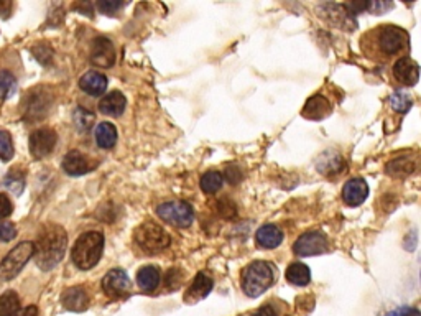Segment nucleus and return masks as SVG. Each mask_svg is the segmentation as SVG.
<instances>
[{"instance_id":"nucleus-1","label":"nucleus","mask_w":421,"mask_h":316,"mask_svg":"<svg viewBox=\"0 0 421 316\" xmlns=\"http://www.w3.org/2000/svg\"><path fill=\"white\" fill-rule=\"evenodd\" d=\"M35 244V262L42 270H51L65 257L68 247L66 231L58 225H46L38 234Z\"/></svg>"},{"instance_id":"nucleus-2","label":"nucleus","mask_w":421,"mask_h":316,"mask_svg":"<svg viewBox=\"0 0 421 316\" xmlns=\"http://www.w3.org/2000/svg\"><path fill=\"white\" fill-rule=\"evenodd\" d=\"M104 251V236L102 232L89 231L80 236L71 251V259L77 269L89 270L97 265Z\"/></svg>"},{"instance_id":"nucleus-3","label":"nucleus","mask_w":421,"mask_h":316,"mask_svg":"<svg viewBox=\"0 0 421 316\" xmlns=\"http://www.w3.org/2000/svg\"><path fill=\"white\" fill-rule=\"evenodd\" d=\"M273 282H275V269L270 262H252L242 272V290L251 298H257V296L265 293L273 285Z\"/></svg>"},{"instance_id":"nucleus-4","label":"nucleus","mask_w":421,"mask_h":316,"mask_svg":"<svg viewBox=\"0 0 421 316\" xmlns=\"http://www.w3.org/2000/svg\"><path fill=\"white\" fill-rule=\"evenodd\" d=\"M134 237L137 246L150 255L158 254V252L166 249V247L171 244V237L168 232H166L163 227L155 225V222L151 221L142 222V225L135 229Z\"/></svg>"},{"instance_id":"nucleus-5","label":"nucleus","mask_w":421,"mask_h":316,"mask_svg":"<svg viewBox=\"0 0 421 316\" xmlns=\"http://www.w3.org/2000/svg\"><path fill=\"white\" fill-rule=\"evenodd\" d=\"M35 254V244L30 241L20 242V244L13 247L8 254L4 257L0 262V279L2 280H12L20 274L23 267Z\"/></svg>"},{"instance_id":"nucleus-6","label":"nucleus","mask_w":421,"mask_h":316,"mask_svg":"<svg viewBox=\"0 0 421 316\" xmlns=\"http://www.w3.org/2000/svg\"><path fill=\"white\" fill-rule=\"evenodd\" d=\"M161 221L176 227H189L194 221V209L186 201H168L156 208Z\"/></svg>"},{"instance_id":"nucleus-7","label":"nucleus","mask_w":421,"mask_h":316,"mask_svg":"<svg viewBox=\"0 0 421 316\" xmlns=\"http://www.w3.org/2000/svg\"><path fill=\"white\" fill-rule=\"evenodd\" d=\"M102 290L109 298L120 300L132 291V282L122 269H112L102 279Z\"/></svg>"},{"instance_id":"nucleus-8","label":"nucleus","mask_w":421,"mask_h":316,"mask_svg":"<svg viewBox=\"0 0 421 316\" xmlns=\"http://www.w3.org/2000/svg\"><path fill=\"white\" fill-rule=\"evenodd\" d=\"M327 239L325 234L316 231L305 232L298 237L295 244H293V251H295L296 255L308 257V255H320L325 254L327 251Z\"/></svg>"},{"instance_id":"nucleus-9","label":"nucleus","mask_w":421,"mask_h":316,"mask_svg":"<svg viewBox=\"0 0 421 316\" xmlns=\"http://www.w3.org/2000/svg\"><path fill=\"white\" fill-rule=\"evenodd\" d=\"M406 42H408V35L398 27L387 25L380 30L379 45L385 55H395V53L403 50Z\"/></svg>"},{"instance_id":"nucleus-10","label":"nucleus","mask_w":421,"mask_h":316,"mask_svg":"<svg viewBox=\"0 0 421 316\" xmlns=\"http://www.w3.org/2000/svg\"><path fill=\"white\" fill-rule=\"evenodd\" d=\"M56 132L51 129L35 130L30 135V153L35 158H45L56 147Z\"/></svg>"},{"instance_id":"nucleus-11","label":"nucleus","mask_w":421,"mask_h":316,"mask_svg":"<svg viewBox=\"0 0 421 316\" xmlns=\"http://www.w3.org/2000/svg\"><path fill=\"white\" fill-rule=\"evenodd\" d=\"M91 61L92 65L99 68H112L115 63V48L112 42L106 37H97L92 42L91 48Z\"/></svg>"},{"instance_id":"nucleus-12","label":"nucleus","mask_w":421,"mask_h":316,"mask_svg":"<svg viewBox=\"0 0 421 316\" xmlns=\"http://www.w3.org/2000/svg\"><path fill=\"white\" fill-rule=\"evenodd\" d=\"M213 277H210L208 272H199L198 275L194 277L193 284L189 285V289L186 290L184 293V301L186 303L193 305V303H198L199 300L206 298L210 293V290H213Z\"/></svg>"},{"instance_id":"nucleus-13","label":"nucleus","mask_w":421,"mask_h":316,"mask_svg":"<svg viewBox=\"0 0 421 316\" xmlns=\"http://www.w3.org/2000/svg\"><path fill=\"white\" fill-rule=\"evenodd\" d=\"M369 196V184L362 178H352L342 188V199L349 206H359Z\"/></svg>"},{"instance_id":"nucleus-14","label":"nucleus","mask_w":421,"mask_h":316,"mask_svg":"<svg viewBox=\"0 0 421 316\" xmlns=\"http://www.w3.org/2000/svg\"><path fill=\"white\" fill-rule=\"evenodd\" d=\"M63 170L68 175H71V177H81V175L91 172L92 165L84 153L77 152V150H71L63 158Z\"/></svg>"},{"instance_id":"nucleus-15","label":"nucleus","mask_w":421,"mask_h":316,"mask_svg":"<svg viewBox=\"0 0 421 316\" xmlns=\"http://www.w3.org/2000/svg\"><path fill=\"white\" fill-rule=\"evenodd\" d=\"M396 81L405 86H415L418 81V65L411 58H400L394 66Z\"/></svg>"},{"instance_id":"nucleus-16","label":"nucleus","mask_w":421,"mask_h":316,"mask_svg":"<svg viewBox=\"0 0 421 316\" xmlns=\"http://www.w3.org/2000/svg\"><path fill=\"white\" fill-rule=\"evenodd\" d=\"M329 113H331L329 101L321 94L311 96L310 99L306 101L305 108L301 110V114L310 120H322Z\"/></svg>"},{"instance_id":"nucleus-17","label":"nucleus","mask_w":421,"mask_h":316,"mask_svg":"<svg viewBox=\"0 0 421 316\" xmlns=\"http://www.w3.org/2000/svg\"><path fill=\"white\" fill-rule=\"evenodd\" d=\"M107 77L99 71H87L81 76L80 87L89 96H102L107 89Z\"/></svg>"},{"instance_id":"nucleus-18","label":"nucleus","mask_w":421,"mask_h":316,"mask_svg":"<svg viewBox=\"0 0 421 316\" xmlns=\"http://www.w3.org/2000/svg\"><path fill=\"white\" fill-rule=\"evenodd\" d=\"M127 106L125 96L120 91H112L109 94H106L99 102V110L106 115H112V118H119L124 114Z\"/></svg>"},{"instance_id":"nucleus-19","label":"nucleus","mask_w":421,"mask_h":316,"mask_svg":"<svg viewBox=\"0 0 421 316\" xmlns=\"http://www.w3.org/2000/svg\"><path fill=\"white\" fill-rule=\"evenodd\" d=\"M283 231L277 225H265L258 227L256 241L263 249H277L283 242Z\"/></svg>"},{"instance_id":"nucleus-20","label":"nucleus","mask_w":421,"mask_h":316,"mask_svg":"<svg viewBox=\"0 0 421 316\" xmlns=\"http://www.w3.org/2000/svg\"><path fill=\"white\" fill-rule=\"evenodd\" d=\"M63 306L70 311H84L89 305V296L82 286H73L68 289L61 296Z\"/></svg>"},{"instance_id":"nucleus-21","label":"nucleus","mask_w":421,"mask_h":316,"mask_svg":"<svg viewBox=\"0 0 421 316\" xmlns=\"http://www.w3.org/2000/svg\"><path fill=\"white\" fill-rule=\"evenodd\" d=\"M344 167V158H342L341 153L334 152V150L325 152L320 157V160H318V170H320L322 175H327V177L341 173Z\"/></svg>"},{"instance_id":"nucleus-22","label":"nucleus","mask_w":421,"mask_h":316,"mask_svg":"<svg viewBox=\"0 0 421 316\" xmlns=\"http://www.w3.org/2000/svg\"><path fill=\"white\" fill-rule=\"evenodd\" d=\"M50 108V97L45 92L38 94V92L32 91L30 101L27 102V118L30 120H42L43 115L48 113Z\"/></svg>"},{"instance_id":"nucleus-23","label":"nucleus","mask_w":421,"mask_h":316,"mask_svg":"<svg viewBox=\"0 0 421 316\" xmlns=\"http://www.w3.org/2000/svg\"><path fill=\"white\" fill-rule=\"evenodd\" d=\"M137 284L142 290L153 291L160 284V270L153 265H145L137 272Z\"/></svg>"},{"instance_id":"nucleus-24","label":"nucleus","mask_w":421,"mask_h":316,"mask_svg":"<svg viewBox=\"0 0 421 316\" xmlns=\"http://www.w3.org/2000/svg\"><path fill=\"white\" fill-rule=\"evenodd\" d=\"M96 142L101 148L109 150L117 144V129L114 124L111 122H101L96 127Z\"/></svg>"},{"instance_id":"nucleus-25","label":"nucleus","mask_w":421,"mask_h":316,"mask_svg":"<svg viewBox=\"0 0 421 316\" xmlns=\"http://www.w3.org/2000/svg\"><path fill=\"white\" fill-rule=\"evenodd\" d=\"M387 173L390 175V177H395V178H403V177H408L416 170V162L413 158H408V157H400V158H395L391 160V162L387 165Z\"/></svg>"},{"instance_id":"nucleus-26","label":"nucleus","mask_w":421,"mask_h":316,"mask_svg":"<svg viewBox=\"0 0 421 316\" xmlns=\"http://www.w3.org/2000/svg\"><path fill=\"white\" fill-rule=\"evenodd\" d=\"M287 280L291 285L296 286H306L311 280V270L310 267L301 264V262H295L287 269Z\"/></svg>"},{"instance_id":"nucleus-27","label":"nucleus","mask_w":421,"mask_h":316,"mask_svg":"<svg viewBox=\"0 0 421 316\" xmlns=\"http://www.w3.org/2000/svg\"><path fill=\"white\" fill-rule=\"evenodd\" d=\"M20 311V296L15 291L8 290L0 296V316H18Z\"/></svg>"},{"instance_id":"nucleus-28","label":"nucleus","mask_w":421,"mask_h":316,"mask_svg":"<svg viewBox=\"0 0 421 316\" xmlns=\"http://www.w3.org/2000/svg\"><path fill=\"white\" fill-rule=\"evenodd\" d=\"M224 178L222 173L219 172H206L203 177H201V189L208 194L218 193L219 189L222 188Z\"/></svg>"},{"instance_id":"nucleus-29","label":"nucleus","mask_w":421,"mask_h":316,"mask_svg":"<svg viewBox=\"0 0 421 316\" xmlns=\"http://www.w3.org/2000/svg\"><path fill=\"white\" fill-rule=\"evenodd\" d=\"M389 104L391 106V109L396 110V113L405 114L410 110L411 104H413V99H411V96L408 94V92L395 91V92H391V96L389 97Z\"/></svg>"},{"instance_id":"nucleus-30","label":"nucleus","mask_w":421,"mask_h":316,"mask_svg":"<svg viewBox=\"0 0 421 316\" xmlns=\"http://www.w3.org/2000/svg\"><path fill=\"white\" fill-rule=\"evenodd\" d=\"M17 91V80L12 72L0 71V99L6 101Z\"/></svg>"},{"instance_id":"nucleus-31","label":"nucleus","mask_w":421,"mask_h":316,"mask_svg":"<svg viewBox=\"0 0 421 316\" xmlns=\"http://www.w3.org/2000/svg\"><path fill=\"white\" fill-rule=\"evenodd\" d=\"M73 122H75L77 130L87 132V130H91L92 124H94V114L89 113V110L84 108H77L75 114H73Z\"/></svg>"},{"instance_id":"nucleus-32","label":"nucleus","mask_w":421,"mask_h":316,"mask_svg":"<svg viewBox=\"0 0 421 316\" xmlns=\"http://www.w3.org/2000/svg\"><path fill=\"white\" fill-rule=\"evenodd\" d=\"M6 187L11 189L12 193L20 194L23 191V187H25V178L23 175L18 172V170H11V173L6 177Z\"/></svg>"},{"instance_id":"nucleus-33","label":"nucleus","mask_w":421,"mask_h":316,"mask_svg":"<svg viewBox=\"0 0 421 316\" xmlns=\"http://www.w3.org/2000/svg\"><path fill=\"white\" fill-rule=\"evenodd\" d=\"M13 157V142L12 135L6 132V130H0V160L7 162Z\"/></svg>"},{"instance_id":"nucleus-34","label":"nucleus","mask_w":421,"mask_h":316,"mask_svg":"<svg viewBox=\"0 0 421 316\" xmlns=\"http://www.w3.org/2000/svg\"><path fill=\"white\" fill-rule=\"evenodd\" d=\"M32 53H33V56H35L37 60L42 63V65H50V61L53 58V50L50 48V45H46V43H40V45L32 48Z\"/></svg>"},{"instance_id":"nucleus-35","label":"nucleus","mask_w":421,"mask_h":316,"mask_svg":"<svg viewBox=\"0 0 421 316\" xmlns=\"http://www.w3.org/2000/svg\"><path fill=\"white\" fill-rule=\"evenodd\" d=\"M218 211L221 213V216H224V217L237 216V206L231 201V199H227V198H224L218 203Z\"/></svg>"},{"instance_id":"nucleus-36","label":"nucleus","mask_w":421,"mask_h":316,"mask_svg":"<svg viewBox=\"0 0 421 316\" xmlns=\"http://www.w3.org/2000/svg\"><path fill=\"white\" fill-rule=\"evenodd\" d=\"M15 236H17V229H15V226L12 225V222L0 221V241H2V242L12 241Z\"/></svg>"},{"instance_id":"nucleus-37","label":"nucleus","mask_w":421,"mask_h":316,"mask_svg":"<svg viewBox=\"0 0 421 316\" xmlns=\"http://www.w3.org/2000/svg\"><path fill=\"white\" fill-rule=\"evenodd\" d=\"M13 211V204L11 199H8L7 194L0 193V220H6L12 215Z\"/></svg>"},{"instance_id":"nucleus-38","label":"nucleus","mask_w":421,"mask_h":316,"mask_svg":"<svg viewBox=\"0 0 421 316\" xmlns=\"http://www.w3.org/2000/svg\"><path fill=\"white\" fill-rule=\"evenodd\" d=\"M120 7H122L120 2H111V0H106V2L97 4V8H99L102 13H107V15H112V13H115Z\"/></svg>"},{"instance_id":"nucleus-39","label":"nucleus","mask_w":421,"mask_h":316,"mask_svg":"<svg viewBox=\"0 0 421 316\" xmlns=\"http://www.w3.org/2000/svg\"><path fill=\"white\" fill-rule=\"evenodd\" d=\"M222 178L227 179V182L231 184H236L242 179V172H239L237 167H231V168H227L226 172H224Z\"/></svg>"},{"instance_id":"nucleus-40","label":"nucleus","mask_w":421,"mask_h":316,"mask_svg":"<svg viewBox=\"0 0 421 316\" xmlns=\"http://www.w3.org/2000/svg\"><path fill=\"white\" fill-rule=\"evenodd\" d=\"M251 316H278V311L273 305H265V306H260L256 313H252Z\"/></svg>"},{"instance_id":"nucleus-41","label":"nucleus","mask_w":421,"mask_h":316,"mask_svg":"<svg viewBox=\"0 0 421 316\" xmlns=\"http://www.w3.org/2000/svg\"><path fill=\"white\" fill-rule=\"evenodd\" d=\"M385 316H420V311L416 308H398L395 311H390Z\"/></svg>"},{"instance_id":"nucleus-42","label":"nucleus","mask_w":421,"mask_h":316,"mask_svg":"<svg viewBox=\"0 0 421 316\" xmlns=\"http://www.w3.org/2000/svg\"><path fill=\"white\" fill-rule=\"evenodd\" d=\"M12 11V2H8V0H0V15L2 17H7L8 13Z\"/></svg>"},{"instance_id":"nucleus-43","label":"nucleus","mask_w":421,"mask_h":316,"mask_svg":"<svg viewBox=\"0 0 421 316\" xmlns=\"http://www.w3.org/2000/svg\"><path fill=\"white\" fill-rule=\"evenodd\" d=\"M18 316H38V308L37 306H27V308H23L20 311V315Z\"/></svg>"}]
</instances>
